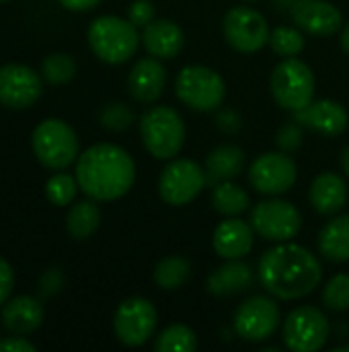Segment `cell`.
<instances>
[{"label": "cell", "mask_w": 349, "mask_h": 352, "mask_svg": "<svg viewBox=\"0 0 349 352\" xmlns=\"http://www.w3.org/2000/svg\"><path fill=\"white\" fill-rule=\"evenodd\" d=\"M99 120H101L103 128H107L111 132H121V130H128L134 124L136 113L125 103H109V105L103 107Z\"/></svg>", "instance_id": "34"}, {"label": "cell", "mask_w": 349, "mask_h": 352, "mask_svg": "<svg viewBox=\"0 0 349 352\" xmlns=\"http://www.w3.org/2000/svg\"><path fill=\"white\" fill-rule=\"evenodd\" d=\"M175 91L177 97L195 111L218 109L226 95L222 76L216 70L200 64L181 68L175 80Z\"/></svg>", "instance_id": "6"}, {"label": "cell", "mask_w": 349, "mask_h": 352, "mask_svg": "<svg viewBox=\"0 0 349 352\" xmlns=\"http://www.w3.org/2000/svg\"><path fill=\"white\" fill-rule=\"evenodd\" d=\"M329 320L317 307L304 305L294 309L284 322V342L294 352L321 351L329 340Z\"/></svg>", "instance_id": "8"}, {"label": "cell", "mask_w": 349, "mask_h": 352, "mask_svg": "<svg viewBox=\"0 0 349 352\" xmlns=\"http://www.w3.org/2000/svg\"><path fill=\"white\" fill-rule=\"evenodd\" d=\"M0 2H6V0H0Z\"/></svg>", "instance_id": "47"}, {"label": "cell", "mask_w": 349, "mask_h": 352, "mask_svg": "<svg viewBox=\"0 0 349 352\" xmlns=\"http://www.w3.org/2000/svg\"><path fill=\"white\" fill-rule=\"evenodd\" d=\"M216 126L224 132V134H237L243 126L241 116L234 109H222L216 116Z\"/></svg>", "instance_id": "37"}, {"label": "cell", "mask_w": 349, "mask_h": 352, "mask_svg": "<svg viewBox=\"0 0 349 352\" xmlns=\"http://www.w3.org/2000/svg\"><path fill=\"white\" fill-rule=\"evenodd\" d=\"M272 2H274L276 12H290L296 0H272Z\"/></svg>", "instance_id": "42"}, {"label": "cell", "mask_w": 349, "mask_h": 352, "mask_svg": "<svg viewBox=\"0 0 349 352\" xmlns=\"http://www.w3.org/2000/svg\"><path fill=\"white\" fill-rule=\"evenodd\" d=\"M33 153L47 169H66L78 155V138L62 120H45L33 132Z\"/></svg>", "instance_id": "7"}, {"label": "cell", "mask_w": 349, "mask_h": 352, "mask_svg": "<svg viewBox=\"0 0 349 352\" xmlns=\"http://www.w3.org/2000/svg\"><path fill=\"white\" fill-rule=\"evenodd\" d=\"M251 225L267 241H290L302 227V217L288 200H263L251 210Z\"/></svg>", "instance_id": "10"}, {"label": "cell", "mask_w": 349, "mask_h": 352, "mask_svg": "<svg viewBox=\"0 0 349 352\" xmlns=\"http://www.w3.org/2000/svg\"><path fill=\"white\" fill-rule=\"evenodd\" d=\"M43 93L41 76L23 64L0 68V103L12 109L31 107Z\"/></svg>", "instance_id": "15"}, {"label": "cell", "mask_w": 349, "mask_h": 352, "mask_svg": "<svg viewBox=\"0 0 349 352\" xmlns=\"http://www.w3.org/2000/svg\"><path fill=\"white\" fill-rule=\"evenodd\" d=\"M294 120L302 128H311V130H317L327 136H337V134L346 132V128L349 126V116L346 107L331 99L311 101L306 107L294 111Z\"/></svg>", "instance_id": "17"}, {"label": "cell", "mask_w": 349, "mask_h": 352, "mask_svg": "<svg viewBox=\"0 0 349 352\" xmlns=\"http://www.w3.org/2000/svg\"><path fill=\"white\" fill-rule=\"evenodd\" d=\"M136 179L132 157L115 144H95L76 163L78 188L93 200L109 202L125 196Z\"/></svg>", "instance_id": "2"}, {"label": "cell", "mask_w": 349, "mask_h": 352, "mask_svg": "<svg viewBox=\"0 0 349 352\" xmlns=\"http://www.w3.org/2000/svg\"><path fill=\"white\" fill-rule=\"evenodd\" d=\"M76 186H78V182L72 175H68V173H56L45 184V196H47V200L51 204L66 206V204H70L74 200Z\"/></svg>", "instance_id": "32"}, {"label": "cell", "mask_w": 349, "mask_h": 352, "mask_svg": "<svg viewBox=\"0 0 349 352\" xmlns=\"http://www.w3.org/2000/svg\"><path fill=\"white\" fill-rule=\"evenodd\" d=\"M341 47L346 50L349 54V25L346 27V31H344V35H341Z\"/></svg>", "instance_id": "44"}, {"label": "cell", "mask_w": 349, "mask_h": 352, "mask_svg": "<svg viewBox=\"0 0 349 352\" xmlns=\"http://www.w3.org/2000/svg\"><path fill=\"white\" fill-rule=\"evenodd\" d=\"M253 225L241 221V219H228L222 221L214 231V250L220 258L226 260H241L245 258L253 248Z\"/></svg>", "instance_id": "19"}, {"label": "cell", "mask_w": 349, "mask_h": 352, "mask_svg": "<svg viewBox=\"0 0 349 352\" xmlns=\"http://www.w3.org/2000/svg\"><path fill=\"white\" fill-rule=\"evenodd\" d=\"M349 351V344H346V346H337L335 349V352H348Z\"/></svg>", "instance_id": "45"}, {"label": "cell", "mask_w": 349, "mask_h": 352, "mask_svg": "<svg viewBox=\"0 0 349 352\" xmlns=\"http://www.w3.org/2000/svg\"><path fill=\"white\" fill-rule=\"evenodd\" d=\"M222 29L228 45H232L237 52L243 54L259 52L265 43H269V33H272L265 16L249 6L230 8L224 16Z\"/></svg>", "instance_id": "11"}, {"label": "cell", "mask_w": 349, "mask_h": 352, "mask_svg": "<svg viewBox=\"0 0 349 352\" xmlns=\"http://www.w3.org/2000/svg\"><path fill=\"white\" fill-rule=\"evenodd\" d=\"M302 138H304L302 126L294 120V122H290V124H284V126L278 130V134H276V144H278L280 151L292 153V151H296V148L302 144Z\"/></svg>", "instance_id": "35"}, {"label": "cell", "mask_w": 349, "mask_h": 352, "mask_svg": "<svg viewBox=\"0 0 349 352\" xmlns=\"http://www.w3.org/2000/svg\"><path fill=\"white\" fill-rule=\"evenodd\" d=\"M167 85V70L158 62V58H142L134 64L128 76L130 95L140 103L156 101Z\"/></svg>", "instance_id": "18"}, {"label": "cell", "mask_w": 349, "mask_h": 352, "mask_svg": "<svg viewBox=\"0 0 349 352\" xmlns=\"http://www.w3.org/2000/svg\"><path fill=\"white\" fill-rule=\"evenodd\" d=\"M341 167H344V171L349 175V146H346L344 153H341Z\"/></svg>", "instance_id": "43"}, {"label": "cell", "mask_w": 349, "mask_h": 352, "mask_svg": "<svg viewBox=\"0 0 349 352\" xmlns=\"http://www.w3.org/2000/svg\"><path fill=\"white\" fill-rule=\"evenodd\" d=\"M191 274V264L181 256L165 258L154 268V283L165 291H175L187 283Z\"/></svg>", "instance_id": "28"}, {"label": "cell", "mask_w": 349, "mask_h": 352, "mask_svg": "<svg viewBox=\"0 0 349 352\" xmlns=\"http://www.w3.org/2000/svg\"><path fill=\"white\" fill-rule=\"evenodd\" d=\"M296 163L282 153L259 155L249 167V182L259 194L280 196L296 184Z\"/></svg>", "instance_id": "14"}, {"label": "cell", "mask_w": 349, "mask_h": 352, "mask_svg": "<svg viewBox=\"0 0 349 352\" xmlns=\"http://www.w3.org/2000/svg\"><path fill=\"white\" fill-rule=\"evenodd\" d=\"M136 25L130 19L113 14L99 16L88 27V45L95 56L107 64H121L130 60L140 43Z\"/></svg>", "instance_id": "3"}, {"label": "cell", "mask_w": 349, "mask_h": 352, "mask_svg": "<svg viewBox=\"0 0 349 352\" xmlns=\"http://www.w3.org/2000/svg\"><path fill=\"white\" fill-rule=\"evenodd\" d=\"M257 274L259 283L272 297L294 301L311 295L319 287L323 268L306 248L282 241L261 256Z\"/></svg>", "instance_id": "1"}, {"label": "cell", "mask_w": 349, "mask_h": 352, "mask_svg": "<svg viewBox=\"0 0 349 352\" xmlns=\"http://www.w3.org/2000/svg\"><path fill=\"white\" fill-rule=\"evenodd\" d=\"M60 4L68 10H91L99 4V0H60Z\"/></svg>", "instance_id": "41"}, {"label": "cell", "mask_w": 349, "mask_h": 352, "mask_svg": "<svg viewBox=\"0 0 349 352\" xmlns=\"http://www.w3.org/2000/svg\"><path fill=\"white\" fill-rule=\"evenodd\" d=\"M309 198H311V204L317 212L331 217V214H337L346 206L348 186H346L341 175L325 171V173L315 177Z\"/></svg>", "instance_id": "21"}, {"label": "cell", "mask_w": 349, "mask_h": 352, "mask_svg": "<svg viewBox=\"0 0 349 352\" xmlns=\"http://www.w3.org/2000/svg\"><path fill=\"white\" fill-rule=\"evenodd\" d=\"M4 328L16 336H25L37 330L43 322V305L33 297H16L2 309Z\"/></svg>", "instance_id": "24"}, {"label": "cell", "mask_w": 349, "mask_h": 352, "mask_svg": "<svg viewBox=\"0 0 349 352\" xmlns=\"http://www.w3.org/2000/svg\"><path fill=\"white\" fill-rule=\"evenodd\" d=\"M245 2H257V0H245Z\"/></svg>", "instance_id": "46"}, {"label": "cell", "mask_w": 349, "mask_h": 352, "mask_svg": "<svg viewBox=\"0 0 349 352\" xmlns=\"http://www.w3.org/2000/svg\"><path fill=\"white\" fill-rule=\"evenodd\" d=\"M323 303L331 311H348L349 309V276L348 274H337L333 276L323 291Z\"/></svg>", "instance_id": "33"}, {"label": "cell", "mask_w": 349, "mask_h": 352, "mask_svg": "<svg viewBox=\"0 0 349 352\" xmlns=\"http://www.w3.org/2000/svg\"><path fill=\"white\" fill-rule=\"evenodd\" d=\"M101 225V210L95 202L84 200V202H76L66 219V227L68 233L74 239H88Z\"/></svg>", "instance_id": "27"}, {"label": "cell", "mask_w": 349, "mask_h": 352, "mask_svg": "<svg viewBox=\"0 0 349 352\" xmlns=\"http://www.w3.org/2000/svg\"><path fill=\"white\" fill-rule=\"evenodd\" d=\"M0 352H35V346L27 340L19 338H4L0 340Z\"/></svg>", "instance_id": "40"}, {"label": "cell", "mask_w": 349, "mask_h": 352, "mask_svg": "<svg viewBox=\"0 0 349 352\" xmlns=\"http://www.w3.org/2000/svg\"><path fill=\"white\" fill-rule=\"evenodd\" d=\"M140 136L146 151L156 159H173L185 142V124L173 107H152L140 120Z\"/></svg>", "instance_id": "4"}, {"label": "cell", "mask_w": 349, "mask_h": 352, "mask_svg": "<svg viewBox=\"0 0 349 352\" xmlns=\"http://www.w3.org/2000/svg\"><path fill=\"white\" fill-rule=\"evenodd\" d=\"M290 16L294 25L311 35H333L341 27V12L325 0H296Z\"/></svg>", "instance_id": "16"}, {"label": "cell", "mask_w": 349, "mask_h": 352, "mask_svg": "<svg viewBox=\"0 0 349 352\" xmlns=\"http://www.w3.org/2000/svg\"><path fill=\"white\" fill-rule=\"evenodd\" d=\"M319 252L331 262L349 260V214L337 217L325 225L319 235Z\"/></svg>", "instance_id": "25"}, {"label": "cell", "mask_w": 349, "mask_h": 352, "mask_svg": "<svg viewBox=\"0 0 349 352\" xmlns=\"http://www.w3.org/2000/svg\"><path fill=\"white\" fill-rule=\"evenodd\" d=\"M206 184V169H202L195 161L175 159L163 169L158 192L167 204L185 206L200 196Z\"/></svg>", "instance_id": "9"}, {"label": "cell", "mask_w": 349, "mask_h": 352, "mask_svg": "<svg viewBox=\"0 0 349 352\" xmlns=\"http://www.w3.org/2000/svg\"><path fill=\"white\" fill-rule=\"evenodd\" d=\"M156 309L148 299L132 297L125 299L113 318V330L119 342L125 346H142L150 340L156 330Z\"/></svg>", "instance_id": "12"}, {"label": "cell", "mask_w": 349, "mask_h": 352, "mask_svg": "<svg viewBox=\"0 0 349 352\" xmlns=\"http://www.w3.org/2000/svg\"><path fill=\"white\" fill-rule=\"evenodd\" d=\"M253 270L249 264L239 262V260H230L228 264L220 266L218 270H214L208 276V293L216 295V297H230V295H239L247 289L253 287Z\"/></svg>", "instance_id": "23"}, {"label": "cell", "mask_w": 349, "mask_h": 352, "mask_svg": "<svg viewBox=\"0 0 349 352\" xmlns=\"http://www.w3.org/2000/svg\"><path fill=\"white\" fill-rule=\"evenodd\" d=\"M154 349L158 352H193L197 349V336L191 328L175 324L160 332Z\"/></svg>", "instance_id": "29"}, {"label": "cell", "mask_w": 349, "mask_h": 352, "mask_svg": "<svg viewBox=\"0 0 349 352\" xmlns=\"http://www.w3.org/2000/svg\"><path fill=\"white\" fill-rule=\"evenodd\" d=\"M247 165L245 151L234 144H220L206 157V182L208 186H216L222 182H230L243 173Z\"/></svg>", "instance_id": "22"}, {"label": "cell", "mask_w": 349, "mask_h": 352, "mask_svg": "<svg viewBox=\"0 0 349 352\" xmlns=\"http://www.w3.org/2000/svg\"><path fill=\"white\" fill-rule=\"evenodd\" d=\"M249 194L241 186L232 184V179L216 184L212 190V208L224 217H239L249 210Z\"/></svg>", "instance_id": "26"}, {"label": "cell", "mask_w": 349, "mask_h": 352, "mask_svg": "<svg viewBox=\"0 0 349 352\" xmlns=\"http://www.w3.org/2000/svg\"><path fill=\"white\" fill-rule=\"evenodd\" d=\"M280 307L269 297H251L234 314V332L249 342H263L280 328Z\"/></svg>", "instance_id": "13"}, {"label": "cell", "mask_w": 349, "mask_h": 352, "mask_svg": "<svg viewBox=\"0 0 349 352\" xmlns=\"http://www.w3.org/2000/svg\"><path fill=\"white\" fill-rule=\"evenodd\" d=\"M12 283H14L12 270H10V266H8V262L0 258V305L8 301L10 291H12Z\"/></svg>", "instance_id": "38"}, {"label": "cell", "mask_w": 349, "mask_h": 352, "mask_svg": "<svg viewBox=\"0 0 349 352\" xmlns=\"http://www.w3.org/2000/svg\"><path fill=\"white\" fill-rule=\"evenodd\" d=\"M142 43L146 52L158 60L175 58L185 43L181 27L173 21H152L142 31Z\"/></svg>", "instance_id": "20"}, {"label": "cell", "mask_w": 349, "mask_h": 352, "mask_svg": "<svg viewBox=\"0 0 349 352\" xmlns=\"http://www.w3.org/2000/svg\"><path fill=\"white\" fill-rule=\"evenodd\" d=\"M269 87L278 105L290 111H298L306 107L315 97V74L309 64L292 56L274 68Z\"/></svg>", "instance_id": "5"}, {"label": "cell", "mask_w": 349, "mask_h": 352, "mask_svg": "<svg viewBox=\"0 0 349 352\" xmlns=\"http://www.w3.org/2000/svg\"><path fill=\"white\" fill-rule=\"evenodd\" d=\"M64 276L60 270H47L41 278V295H53L62 289Z\"/></svg>", "instance_id": "39"}, {"label": "cell", "mask_w": 349, "mask_h": 352, "mask_svg": "<svg viewBox=\"0 0 349 352\" xmlns=\"http://www.w3.org/2000/svg\"><path fill=\"white\" fill-rule=\"evenodd\" d=\"M269 45L276 54L292 58L304 50V35L292 27H276L269 33Z\"/></svg>", "instance_id": "31"}, {"label": "cell", "mask_w": 349, "mask_h": 352, "mask_svg": "<svg viewBox=\"0 0 349 352\" xmlns=\"http://www.w3.org/2000/svg\"><path fill=\"white\" fill-rule=\"evenodd\" d=\"M128 19L136 25V27H146L148 23L154 21V6L150 0H136L132 2L130 10H128Z\"/></svg>", "instance_id": "36"}, {"label": "cell", "mask_w": 349, "mask_h": 352, "mask_svg": "<svg viewBox=\"0 0 349 352\" xmlns=\"http://www.w3.org/2000/svg\"><path fill=\"white\" fill-rule=\"evenodd\" d=\"M41 74L49 85H66L76 74V62L68 54H51L41 62Z\"/></svg>", "instance_id": "30"}]
</instances>
